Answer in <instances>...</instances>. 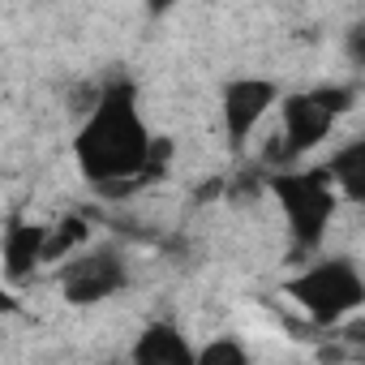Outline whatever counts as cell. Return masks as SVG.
I'll return each instance as SVG.
<instances>
[{
	"label": "cell",
	"mask_w": 365,
	"mask_h": 365,
	"mask_svg": "<svg viewBox=\"0 0 365 365\" xmlns=\"http://www.w3.org/2000/svg\"><path fill=\"white\" fill-rule=\"evenodd\" d=\"M129 356L138 365H194L198 361V348L185 339V331H180L176 322H150L138 335V344H133Z\"/></svg>",
	"instance_id": "cell-8"
},
{
	"label": "cell",
	"mask_w": 365,
	"mask_h": 365,
	"mask_svg": "<svg viewBox=\"0 0 365 365\" xmlns=\"http://www.w3.org/2000/svg\"><path fill=\"white\" fill-rule=\"evenodd\" d=\"M267 190L275 194L284 220H288V237H292V254L305 258L322 245L335 207H339V190H335V176L331 168H284L271 172Z\"/></svg>",
	"instance_id": "cell-2"
},
{
	"label": "cell",
	"mask_w": 365,
	"mask_h": 365,
	"mask_svg": "<svg viewBox=\"0 0 365 365\" xmlns=\"http://www.w3.org/2000/svg\"><path fill=\"white\" fill-rule=\"evenodd\" d=\"M344 52H348V61H352L356 69H365V22H356V26L344 35Z\"/></svg>",
	"instance_id": "cell-12"
},
{
	"label": "cell",
	"mask_w": 365,
	"mask_h": 365,
	"mask_svg": "<svg viewBox=\"0 0 365 365\" xmlns=\"http://www.w3.org/2000/svg\"><path fill=\"white\" fill-rule=\"evenodd\" d=\"M86 220H78V215H65V220H56L52 228H48V262H61V258H73L78 254V245L86 241Z\"/></svg>",
	"instance_id": "cell-10"
},
{
	"label": "cell",
	"mask_w": 365,
	"mask_h": 365,
	"mask_svg": "<svg viewBox=\"0 0 365 365\" xmlns=\"http://www.w3.org/2000/svg\"><path fill=\"white\" fill-rule=\"evenodd\" d=\"M168 150L172 146L146 129L138 112V91L129 82H112L73 133L78 172L99 190L150 185L163 176Z\"/></svg>",
	"instance_id": "cell-1"
},
{
	"label": "cell",
	"mask_w": 365,
	"mask_h": 365,
	"mask_svg": "<svg viewBox=\"0 0 365 365\" xmlns=\"http://www.w3.org/2000/svg\"><path fill=\"white\" fill-rule=\"evenodd\" d=\"M279 99H284V95H279V86H275L271 78H232V82L224 86V99H220L228 142L241 146V142L258 129V120H262Z\"/></svg>",
	"instance_id": "cell-6"
},
{
	"label": "cell",
	"mask_w": 365,
	"mask_h": 365,
	"mask_svg": "<svg viewBox=\"0 0 365 365\" xmlns=\"http://www.w3.org/2000/svg\"><path fill=\"white\" fill-rule=\"evenodd\" d=\"M284 292L301 305V314L318 327H339L365 305V275L348 258H322L305 271H297Z\"/></svg>",
	"instance_id": "cell-3"
},
{
	"label": "cell",
	"mask_w": 365,
	"mask_h": 365,
	"mask_svg": "<svg viewBox=\"0 0 365 365\" xmlns=\"http://www.w3.org/2000/svg\"><path fill=\"white\" fill-rule=\"evenodd\" d=\"M176 5H180V0H146V9H150L155 18H159V14H168V9H176Z\"/></svg>",
	"instance_id": "cell-13"
},
{
	"label": "cell",
	"mask_w": 365,
	"mask_h": 365,
	"mask_svg": "<svg viewBox=\"0 0 365 365\" xmlns=\"http://www.w3.org/2000/svg\"><path fill=\"white\" fill-rule=\"evenodd\" d=\"M0 262H5V279L22 284L35 275L39 262H48V228L43 224H22L14 220L5 228V241H0Z\"/></svg>",
	"instance_id": "cell-7"
},
{
	"label": "cell",
	"mask_w": 365,
	"mask_h": 365,
	"mask_svg": "<svg viewBox=\"0 0 365 365\" xmlns=\"http://www.w3.org/2000/svg\"><path fill=\"white\" fill-rule=\"evenodd\" d=\"M331 176H335V190L344 202L352 207H365V138L348 142L344 150H335V159L327 163Z\"/></svg>",
	"instance_id": "cell-9"
},
{
	"label": "cell",
	"mask_w": 365,
	"mask_h": 365,
	"mask_svg": "<svg viewBox=\"0 0 365 365\" xmlns=\"http://www.w3.org/2000/svg\"><path fill=\"white\" fill-rule=\"evenodd\" d=\"M129 284V262L116 245H95L61 267V297L69 305H103Z\"/></svg>",
	"instance_id": "cell-5"
},
{
	"label": "cell",
	"mask_w": 365,
	"mask_h": 365,
	"mask_svg": "<svg viewBox=\"0 0 365 365\" xmlns=\"http://www.w3.org/2000/svg\"><path fill=\"white\" fill-rule=\"evenodd\" d=\"M352 103H356V86H314V91L284 95L279 99V146L271 142V155L301 159L318 150Z\"/></svg>",
	"instance_id": "cell-4"
},
{
	"label": "cell",
	"mask_w": 365,
	"mask_h": 365,
	"mask_svg": "<svg viewBox=\"0 0 365 365\" xmlns=\"http://www.w3.org/2000/svg\"><path fill=\"white\" fill-rule=\"evenodd\" d=\"M198 361H202V365H245L250 352H245L241 339H215V344L198 348Z\"/></svg>",
	"instance_id": "cell-11"
}]
</instances>
